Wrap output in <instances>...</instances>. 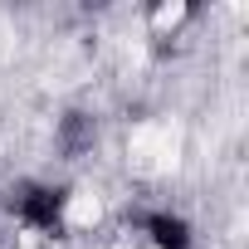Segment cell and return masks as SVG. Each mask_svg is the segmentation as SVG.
Listing matches in <instances>:
<instances>
[{"mask_svg": "<svg viewBox=\"0 0 249 249\" xmlns=\"http://www.w3.org/2000/svg\"><path fill=\"white\" fill-rule=\"evenodd\" d=\"M69 186H49V181H30V186H20L15 191V200H10V210H15V220L25 225V230H35V234H59L64 230V220H69Z\"/></svg>", "mask_w": 249, "mask_h": 249, "instance_id": "cell-1", "label": "cell"}, {"mask_svg": "<svg viewBox=\"0 0 249 249\" xmlns=\"http://www.w3.org/2000/svg\"><path fill=\"white\" fill-rule=\"evenodd\" d=\"M142 230H147L152 249H191V244H196V234H191L186 215H176V210H157V215H147V220H142Z\"/></svg>", "mask_w": 249, "mask_h": 249, "instance_id": "cell-2", "label": "cell"}, {"mask_svg": "<svg viewBox=\"0 0 249 249\" xmlns=\"http://www.w3.org/2000/svg\"><path fill=\"white\" fill-rule=\"evenodd\" d=\"M93 142H98V122H93L88 112L59 117V152H64V157H83Z\"/></svg>", "mask_w": 249, "mask_h": 249, "instance_id": "cell-3", "label": "cell"}]
</instances>
